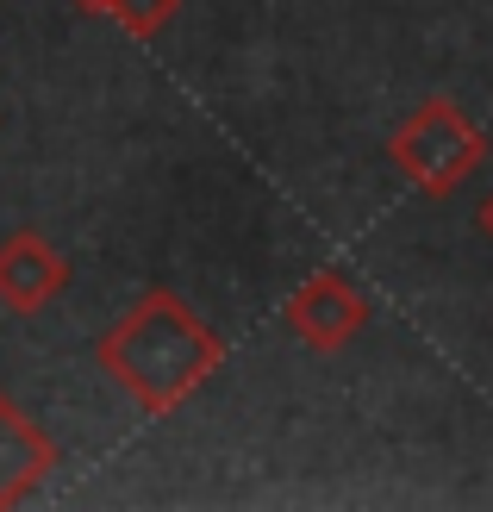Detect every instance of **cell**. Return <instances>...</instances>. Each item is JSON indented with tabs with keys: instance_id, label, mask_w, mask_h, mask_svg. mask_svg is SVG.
<instances>
[{
	"instance_id": "cell-1",
	"label": "cell",
	"mask_w": 493,
	"mask_h": 512,
	"mask_svg": "<svg viewBox=\"0 0 493 512\" xmlns=\"http://www.w3.org/2000/svg\"><path fill=\"white\" fill-rule=\"evenodd\" d=\"M94 363L138 400V413L169 419L181 400L213 381V369L225 363V344L181 294L150 288L100 331Z\"/></svg>"
},
{
	"instance_id": "cell-2",
	"label": "cell",
	"mask_w": 493,
	"mask_h": 512,
	"mask_svg": "<svg viewBox=\"0 0 493 512\" xmlns=\"http://www.w3.org/2000/svg\"><path fill=\"white\" fill-rule=\"evenodd\" d=\"M387 157H394V169L419 194L450 200L487 163V132L456 107V100H425V107H412L406 125L387 138Z\"/></svg>"
},
{
	"instance_id": "cell-3",
	"label": "cell",
	"mask_w": 493,
	"mask_h": 512,
	"mask_svg": "<svg viewBox=\"0 0 493 512\" xmlns=\"http://www.w3.org/2000/svg\"><path fill=\"white\" fill-rule=\"evenodd\" d=\"M288 331L313 350H344L369 331V294L356 288L344 269H319L288 294Z\"/></svg>"
},
{
	"instance_id": "cell-4",
	"label": "cell",
	"mask_w": 493,
	"mask_h": 512,
	"mask_svg": "<svg viewBox=\"0 0 493 512\" xmlns=\"http://www.w3.org/2000/svg\"><path fill=\"white\" fill-rule=\"evenodd\" d=\"M63 288H69V256L44 232L19 225V232L0 238V306H13V313H44Z\"/></svg>"
},
{
	"instance_id": "cell-5",
	"label": "cell",
	"mask_w": 493,
	"mask_h": 512,
	"mask_svg": "<svg viewBox=\"0 0 493 512\" xmlns=\"http://www.w3.org/2000/svg\"><path fill=\"white\" fill-rule=\"evenodd\" d=\"M57 469V444H50V431L25 413V406H13V394L0 388V512L32 500L38 481Z\"/></svg>"
},
{
	"instance_id": "cell-6",
	"label": "cell",
	"mask_w": 493,
	"mask_h": 512,
	"mask_svg": "<svg viewBox=\"0 0 493 512\" xmlns=\"http://www.w3.org/2000/svg\"><path fill=\"white\" fill-rule=\"evenodd\" d=\"M175 13H181V0H113V13H107V19L119 25L125 38H157Z\"/></svg>"
},
{
	"instance_id": "cell-7",
	"label": "cell",
	"mask_w": 493,
	"mask_h": 512,
	"mask_svg": "<svg viewBox=\"0 0 493 512\" xmlns=\"http://www.w3.org/2000/svg\"><path fill=\"white\" fill-rule=\"evenodd\" d=\"M475 225H481V238L493 244V188H487V200H481V207H475Z\"/></svg>"
},
{
	"instance_id": "cell-8",
	"label": "cell",
	"mask_w": 493,
	"mask_h": 512,
	"mask_svg": "<svg viewBox=\"0 0 493 512\" xmlns=\"http://www.w3.org/2000/svg\"><path fill=\"white\" fill-rule=\"evenodd\" d=\"M69 7H75V13H100V19H107V13H113V0H69Z\"/></svg>"
}]
</instances>
